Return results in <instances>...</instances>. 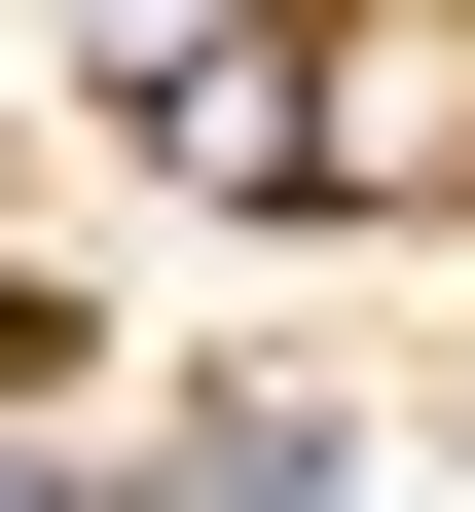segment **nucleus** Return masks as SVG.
Wrapping results in <instances>:
<instances>
[{"label": "nucleus", "mask_w": 475, "mask_h": 512, "mask_svg": "<svg viewBox=\"0 0 475 512\" xmlns=\"http://www.w3.org/2000/svg\"><path fill=\"white\" fill-rule=\"evenodd\" d=\"M293 183L329 220H475V0H293Z\"/></svg>", "instance_id": "obj_1"}, {"label": "nucleus", "mask_w": 475, "mask_h": 512, "mask_svg": "<svg viewBox=\"0 0 475 512\" xmlns=\"http://www.w3.org/2000/svg\"><path fill=\"white\" fill-rule=\"evenodd\" d=\"M74 37H110V110H220L256 37H293V0H74Z\"/></svg>", "instance_id": "obj_2"}, {"label": "nucleus", "mask_w": 475, "mask_h": 512, "mask_svg": "<svg viewBox=\"0 0 475 512\" xmlns=\"http://www.w3.org/2000/svg\"><path fill=\"white\" fill-rule=\"evenodd\" d=\"M183 512H366V439H293V403H220V439H183Z\"/></svg>", "instance_id": "obj_3"}]
</instances>
